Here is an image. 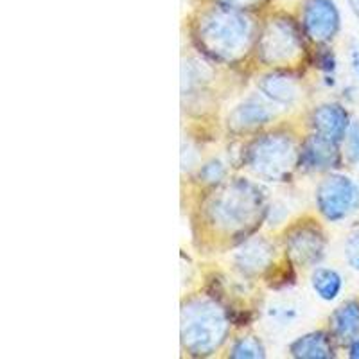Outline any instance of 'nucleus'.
Wrapping results in <instances>:
<instances>
[{"instance_id":"1","label":"nucleus","mask_w":359,"mask_h":359,"mask_svg":"<svg viewBox=\"0 0 359 359\" xmlns=\"http://www.w3.org/2000/svg\"><path fill=\"white\" fill-rule=\"evenodd\" d=\"M203 25L208 34L207 38L217 40V43H223L226 49L241 43L248 27L245 17L232 8H216L203 18Z\"/></svg>"},{"instance_id":"2","label":"nucleus","mask_w":359,"mask_h":359,"mask_svg":"<svg viewBox=\"0 0 359 359\" xmlns=\"http://www.w3.org/2000/svg\"><path fill=\"white\" fill-rule=\"evenodd\" d=\"M304 27L314 40H329L339 27V13L332 0H306Z\"/></svg>"},{"instance_id":"3","label":"nucleus","mask_w":359,"mask_h":359,"mask_svg":"<svg viewBox=\"0 0 359 359\" xmlns=\"http://www.w3.org/2000/svg\"><path fill=\"white\" fill-rule=\"evenodd\" d=\"M354 185L347 178H331L318 191L320 210L329 219H339L351 210L354 201Z\"/></svg>"},{"instance_id":"4","label":"nucleus","mask_w":359,"mask_h":359,"mask_svg":"<svg viewBox=\"0 0 359 359\" xmlns=\"http://www.w3.org/2000/svg\"><path fill=\"white\" fill-rule=\"evenodd\" d=\"M314 128L318 130L320 137L339 142L347 130V114L339 107H323L314 114Z\"/></svg>"},{"instance_id":"5","label":"nucleus","mask_w":359,"mask_h":359,"mask_svg":"<svg viewBox=\"0 0 359 359\" xmlns=\"http://www.w3.org/2000/svg\"><path fill=\"white\" fill-rule=\"evenodd\" d=\"M291 352L297 358H329L331 347L323 334H309L291 345Z\"/></svg>"},{"instance_id":"6","label":"nucleus","mask_w":359,"mask_h":359,"mask_svg":"<svg viewBox=\"0 0 359 359\" xmlns=\"http://www.w3.org/2000/svg\"><path fill=\"white\" fill-rule=\"evenodd\" d=\"M313 287L323 300H334L341 290V277L332 269H316L313 275Z\"/></svg>"},{"instance_id":"7","label":"nucleus","mask_w":359,"mask_h":359,"mask_svg":"<svg viewBox=\"0 0 359 359\" xmlns=\"http://www.w3.org/2000/svg\"><path fill=\"white\" fill-rule=\"evenodd\" d=\"M334 329L343 338H351L359 331V306L355 304H347V306L339 307L334 313Z\"/></svg>"},{"instance_id":"8","label":"nucleus","mask_w":359,"mask_h":359,"mask_svg":"<svg viewBox=\"0 0 359 359\" xmlns=\"http://www.w3.org/2000/svg\"><path fill=\"white\" fill-rule=\"evenodd\" d=\"M300 237H302V239H298V237L291 239V253L297 255L298 261H302V262L316 261V259L320 257V250H322V246L320 245L309 246V243L316 241V239H320V237L314 236V233H306V232H302V236Z\"/></svg>"},{"instance_id":"9","label":"nucleus","mask_w":359,"mask_h":359,"mask_svg":"<svg viewBox=\"0 0 359 359\" xmlns=\"http://www.w3.org/2000/svg\"><path fill=\"white\" fill-rule=\"evenodd\" d=\"M261 347H259V343L252 338L241 339V341L237 343L236 348H233V355L236 358H257L261 354Z\"/></svg>"},{"instance_id":"10","label":"nucleus","mask_w":359,"mask_h":359,"mask_svg":"<svg viewBox=\"0 0 359 359\" xmlns=\"http://www.w3.org/2000/svg\"><path fill=\"white\" fill-rule=\"evenodd\" d=\"M347 259L352 268L359 269V233L352 236L347 243Z\"/></svg>"},{"instance_id":"11","label":"nucleus","mask_w":359,"mask_h":359,"mask_svg":"<svg viewBox=\"0 0 359 359\" xmlns=\"http://www.w3.org/2000/svg\"><path fill=\"white\" fill-rule=\"evenodd\" d=\"M351 155L352 158H359V128L355 126L351 133Z\"/></svg>"},{"instance_id":"12","label":"nucleus","mask_w":359,"mask_h":359,"mask_svg":"<svg viewBox=\"0 0 359 359\" xmlns=\"http://www.w3.org/2000/svg\"><path fill=\"white\" fill-rule=\"evenodd\" d=\"M229 6H245L248 4V2H252V0H224Z\"/></svg>"},{"instance_id":"13","label":"nucleus","mask_w":359,"mask_h":359,"mask_svg":"<svg viewBox=\"0 0 359 359\" xmlns=\"http://www.w3.org/2000/svg\"><path fill=\"white\" fill-rule=\"evenodd\" d=\"M351 355H352V358H359V341H355L354 345H352Z\"/></svg>"},{"instance_id":"14","label":"nucleus","mask_w":359,"mask_h":359,"mask_svg":"<svg viewBox=\"0 0 359 359\" xmlns=\"http://www.w3.org/2000/svg\"><path fill=\"white\" fill-rule=\"evenodd\" d=\"M354 63H355V69L359 72V53H354Z\"/></svg>"},{"instance_id":"15","label":"nucleus","mask_w":359,"mask_h":359,"mask_svg":"<svg viewBox=\"0 0 359 359\" xmlns=\"http://www.w3.org/2000/svg\"><path fill=\"white\" fill-rule=\"evenodd\" d=\"M355 6H358V8H359V0H355Z\"/></svg>"}]
</instances>
